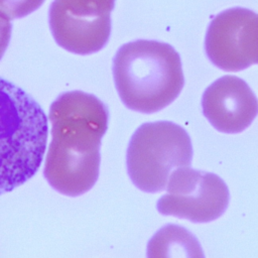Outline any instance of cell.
<instances>
[{"label":"cell","mask_w":258,"mask_h":258,"mask_svg":"<svg viewBox=\"0 0 258 258\" xmlns=\"http://www.w3.org/2000/svg\"><path fill=\"white\" fill-rule=\"evenodd\" d=\"M48 119L51 141L43 175L59 194L81 196L99 177L101 140L108 129L109 109L93 94L70 91L52 102Z\"/></svg>","instance_id":"6da1fadb"},{"label":"cell","mask_w":258,"mask_h":258,"mask_svg":"<svg viewBox=\"0 0 258 258\" xmlns=\"http://www.w3.org/2000/svg\"><path fill=\"white\" fill-rule=\"evenodd\" d=\"M47 117L24 90L0 78V195L26 182L46 149Z\"/></svg>","instance_id":"3957f363"},{"label":"cell","mask_w":258,"mask_h":258,"mask_svg":"<svg viewBox=\"0 0 258 258\" xmlns=\"http://www.w3.org/2000/svg\"><path fill=\"white\" fill-rule=\"evenodd\" d=\"M205 50L211 62L226 72L258 63V14L244 7L217 14L208 26Z\"/></svg>","instance_id":"52a82bcc"},{"label":"cell","mask_w":258,"mask_h":258,"mask_svg":"<svg viewBox=\"0 0 258 258\" xmlns=\"http://www.w3.org/2000/svg\"><path fill=\"white\" fill-rule=\"evenodd\" d=\"M112 72L122 103L144 114L171 104L184 86L178 52L157 40L138 39L121 45L113 57Z\"/></svg>","instance_id":"7a4b0ae2"},{"label":"cell","mask_w":258,"mask_h":258,"mask_svg":"<svg viewBox=\"0 0 258 258\" xmlns=\"http://www.w3.org/2000/svg\"><path fill=\"white\" fill-rule=\"evenodd\" d=\"M115 0H53L48 23L56 43L77 54L101 50L111 34Z\"/></svg>","instance_id":"8992f818"},{"label":"cell","mask_w":258,"mask_h":258,"mask_svg":"<svg viewBox=\"0 0 258 258\" xmlns=\"http://www.w3.org/2000/svg\"><path fill=\"white\" fill-rule=\"evenodd\" d=\"M44 0H0V14L12 20L22 18L38 9Z\"/></svg>","instance_id":"30bf717a"},{"label":"cell","mask_w":258,"mask_h":258,"mask_svg":"<svg viewBox=\"0 0 258 258\" xmlns=\"http://www.w3.org/2000/svg\"><path fill=\"white\" fill-rule=\"evenodd\" d=\"M192 145L188 133L170 121L144 123L133 133L127 147V173L142 191L155 194L166 188L169 176L190 167Z\"/></svg>","instance_id":"277c9868"},{"label":"cell","mask_w":258,"mask_h":258,"mask_svg":"<svg viewBox=\"0 0 258 258\" xmlns=\"http://www.w3.org/2000/svg\"><path fill=\"white\" fill-rule=\"evenodd\" d=\"M12 24L9 19L0 14V59L2 58L11 37Z\"/></svg>","instance_id":"8fae6325"},{"label":"cell","mask_w":258,"mask_h":258,"mask_svg":"<svg viewBox=\"0 0 258 258\" xmlns=\"http://www.w3.org/2000/svg\"><path fill=\"white\" fill-rule=\"evenodd\" d=\"M202 108L216 130L236 134L247 129L258 115V100L243 79L227 75L205 90Z\"/></svg>","instance_id":"ba28073f"},{"label":"cell","mask_w":258,"mask_h":258,"mask_svg":"<svg viewBox=\"0 0 258 258\" xmlns=\"http://www.w3.org/2000/svg\"><path fill=\"white\" fill-rule=\"evenodd\" d=\"M147 258H205L198 238L177 224L162 226L148 241Z\"/></svg>","instance_id":"9c48e42d"},{"label":"cell","mask_w":258,"mask_h":258,"mask_svg":"<svg viewBox=\"0 0 258 258\" xmlns=\"http://www.w3.org/2000/svg\"><path fill=\"white\" fill-rule=\"evenodd\" d=\"M229 201V188L219 175L182 167L169 176L166 194L159 198L156 209L163 216L209 223L225 213Z\"/></svg>","instance_id":"5b68a950"}]
</instances>
